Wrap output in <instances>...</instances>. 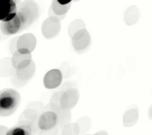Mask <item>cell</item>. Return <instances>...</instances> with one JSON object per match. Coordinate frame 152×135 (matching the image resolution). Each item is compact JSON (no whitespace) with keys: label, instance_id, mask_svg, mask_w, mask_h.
I'll list each match as a JSON object with an SVG mask.
<instances>
[{"label":"cell","instance_id":"6da1fadb","mask_svg":"<svg viewBox=\"0 0 152 135\" xmlns=\"http://www.w3.org/2000/svg\"><path fill=\"white\" fill-rule=\"evenodd\" d=\"M21 102L20 93L15 89L0 91V117L10 116L16 112Z\"/></svg>","mask_w":152,"mask_h":135},{"label":"cell","instance_id":"7a4b0ae2","mask_svg":"<svg viewBox=\"0 0 152 135\" xmlns=\"http://www.w3.org/2000/svg\"><path fill=\"white\" fill-rule=\"evenodd\" d=\"M17 12L20 14L25 22V29L36 22L41 16V8L34 0H26L18 4Z\"/></svg>","mask_w":152,"mask_h":135},{"label":"cell","instance_id":"3957f363","mask_svg":"<svg viewBox=\"0 0 152 135\" xmlns=\"http://www.w3.org/2000/svg\"><path fill=\"white\" fill-rule=\"evenodd\" d=\"M1 31L4 35L12 36L25 30V22L23 17L18 12L8 21H1Z\"/></svg>","mask_w":152,"mask_h":135},{"label":"cell","instance_id":"277c9868","mask_svg":"<svg viewBox=\"0 0 152 135\" xmlns=\"http://www.w3.org/2000/svg\"><path fill=\"white\" fill-rule=\"evenodd\" d=\"M58 115L55 110H46L42 112L37 119V127L43 131H50L58 125Z\"/></svg>","mask_w":152,"mask_h":135},{"label":"cell","instance_id":"5b68a950","mask_svg":"<svg viewBox=\"0 0 152 135\" xmlns=\"http://www.w3.org/2000/svg\"><path fill=\"white\" fill-rule=\"evenodd\" d=\"M71 39L73 47L78 53L87 49L91 43V36L86 29L76 32Z\"/></svg>","mask_w":152,"mask_h":135},{"label":"cell","instance_id":"8992f818","mask_svg":"<svg viewBox=\"0 0 152 135\" xmlns=\"http://www.w3.org/2000/svg\"><path fill=\"white\" fill-rule=\"evenodd\" d=\"M58 96V102L61 109L72 108L77 103L79 92L76 89H69L64 92H57Z\"/></svg>","mask_w":152,"mask_h":135},{"label":"cell","instance_id":"52a82bcc","mask_svg":"<svg viewBox=\"0 0 152 135\" xmlns=\"http://www.w3.org/2000/svg\"><path fill=\"white\" fill-rule=\"evenodd\" d=\"M61 29L60 22H54L50 18H46L41 26L42 35L47 40H50L58 34Z\"/></svg>","mask_w":152,"mask_h":135},{"label":"cell","instance_id":"ba28073f","mask_svg":"<svg viewBox=\"0 0 152 135\" xmlns=\"http://www.w3.org/2000/svg\"><path fill=\"white\" fill-rule=\"evenodd\" d=\"M35 124L28 122L25 120H20L18 124H16L8 131L7 135L14 134H22V135H31L35 130Z\"/></svg>","mask_w":152,"mask_h":135},{"label":"cell","instance_id":"9c48e42d","mask_svg":"<svg viewBox=\"0 0 152 135\" xmlns=\"http://www.w3.org/2000/svg\"><path fill=\"white\" fill-rule=\"evenodd\" d=\"M62 74L59 69H52L45 74L43 79L45 87L47 89H55L61 84Z\"/></svg>","mask_w":152,"mask_h":135},{"label":"cell","instance_id":"30bf717a","mask_svg":"<svg viewBox=\"0 0 152 135\" xmlns=\"http://www.w3.org/2000/svg\"><path fill=\"white\" fill-rule=\"evenodd\" d=\"M17 12V5L12 0H8L0 3V21L12 18Z\"/></svg>","mask_w":152,"mask_h":135},{"label":"cell","instance_id":"8fae6325","mask_svg":"<svg viewBox=\"0 0 152 135\" xmlns=\"http://www.w3.org/2000/svg\"><path fill=\"white\" fill-rule=\"evenodd\" d=\"M37 41L34 35L31 33H27L18 37L17 43V50L23 48V49H26L30 52H32L34 50Z\"/></svg>","mask_w":152,"mask_h":135},{"label":"cell","instance_id":"7c38bea8","mask_svg":"<svg viewBox=\"0 0 152 135\" xmlns=\"http://www.w3.org/2000/svg\"><path fill=\"white\" fill-rule=\"evenodd\" d=\"M31 54H24L16 50L13 54L12 63L15 69H22L27 67L32 61Z\"/></svg>","mask_w":152,"mask_h":135},{"label":"cell","instance_id":"4fadbf2b","mask_svg":"<svg viewBox=\"0 0 152 135\" xmlns=\"http://www.w3.org/2000/svg\"><path fill=\"white\" fill-rule=\"evenodd\" d=\"M140 13L138 8L136 6H131L125 12L124 19L127 26H132L138 21Z\"/></svg>","mask_w":152,"mask_h":135},{"label":"cell","instance_id":"5bb4252c","mask_svg":"<svg viewBox=\"0 0 152 135\" xmlns=\"http://www.w3.org/2000/svg\"><path fill=\"white\" fill-rule=\"evenodd\" d=\"M35 72V65L32 61L27 67L22 69H18L15 70V74L18 78L23 81L30 79Z\"/></svg>","mask_w":152,"mask_h":135},{"label":"cell","instance_id":"9a60e30c","mask_svg":"<svg viewBox=\"0 0 152 135\" xmlns=\"http://www.w3.org/2000/svg\"><path fill=\"white\" fill-rule=\"evenodd\" d=\"M15 71V69L12 65L11 58H4L0 60V76H10Z\"/></svg>","mask_w":152,"mask_h":135},{"label":"cell","instance_id":"2e32d148","mask_svg":"<svg viewBox=\"0 0 152 135\" xmlns=\"http://www.w3.org/2000/svg\"><path fill=\"white\" fill-rule=\"evenodd\" d=\"M51 9L53 12L58 15H64L66 14L71 7V3H68L66 4H61L57 0H53L51 5Z\"/></svg>","mask_w":152,"mask_h":135},{"label":"cell","instance_id":"e0dca14e","mask_svg":"<svg viewBox=\"0 0 152 135\" xmlns=\"http://www.w3.org/2000/svg\"><path fill=\"white\" fill-rule=\"evenodd\" d=\"M86 29V26L84 22L80 20V19H77V20L74 21L72 23L70 24L69 27V34L70 38H72L74 34L80 30Z\"/></svg>","mask_w":152,"mask_h":135},{"label":"cell","instance_id":"ac0fdd59","mask_svg":"<svg viewBox=\"0 0 152 135\" xmlns=\"http://www.w3.org/2000/svg\"><path fill=\"white\" fill-rule=\"evenodd\" d=\"M13 76L12 78L11 82L13 84V85L14 86H15V87H17V88L22 87V86H24L27 83V81H23V80H21L19 78H18V77L17 76L15 73V74L13 73Z\"/></svg>","mask_w":152,"mask_h":135},{"label":"cell","instance_id":"d6986e66","mask_svg":"<svg viewBox=\"0 0 152 135\" xmlns=\"http://www.w3.org/2000/svg\"><path fill=\"white\" fill-rule=\"evenodd\" d=\"M48 15H49V18L51 19V21H53L54 22H60L61 21H62L63 19L65 18V17L66 16V14H64V15H56V14H55L53 12V10H52L51 6L49 8Z\"/></svg>","mask_w":152,"mask_h":135},{"label":"cell","instance_id":"ffe728a7","mask_svg":"<svg viewBox=\"0 0 152 135\" xmlns=\"http://www.w3.org/2000/svg\"><path fill=\"white\" fill-rule=\"evenodd\" d=\"M19 37V36H18ZM18 37H16L14 38V39L12 40L10 44V51L12 52V54H13L14 52H15L16 50H17V43Z\"/></svg>","mask_w":152,"mask_h":135},{"label":"cell","instance_id":"44dd1931","mask_svg":"<svg viewBox=\"0 0 152 135\" xmlns=\"http://www.w3.org/2000/svg\"><path fill=\"white\" fill-rule=\"evenodd\" d=\"M8 129L5 126H0V134H6Z\"/></svg>","mask_w":152,"mask_h":135},{"label":"cell","instance_id":"7402d4cb","mask_svg":"<svg viewBox=\"0 0 152 135\" xmlns=\"http://www.w3.org/2000/svg\"><path fill=\"white\" fill-rule=\"evenodd\" d=\"M72 0H57L59 3H60L61 4H66L68 3H71Z\"/></svg>","mask_w":152,"mask_h":135},{"label":"cell","instance_id":"603a6c76","mask_svg":"<svg viewBox=\"0 0 152 135\" xmlns=\"http://www.w3.org/2000/svg\"><path fill=\"white\" fill-rule=\"evenodd\" d=\"M12 1H13L14 2H15L16 3L17 5H18V4H19L20 3L21 0H12Z\"/></svg>","mask_w":152,"mask_h":135},{"label":"cell","instance_id":"cb8c5ba5","mask_svg":"<svg viewBox=\"0 0 152 135\" xmlns=\"http://www.w3.org/2000/svg\"><path fill=\"white\" fill-rule=\"evenodd\" d=\"M73 1H79V0H72Z\"/></svg>","mask_w":152,"mask_h":135}]
</instances>
